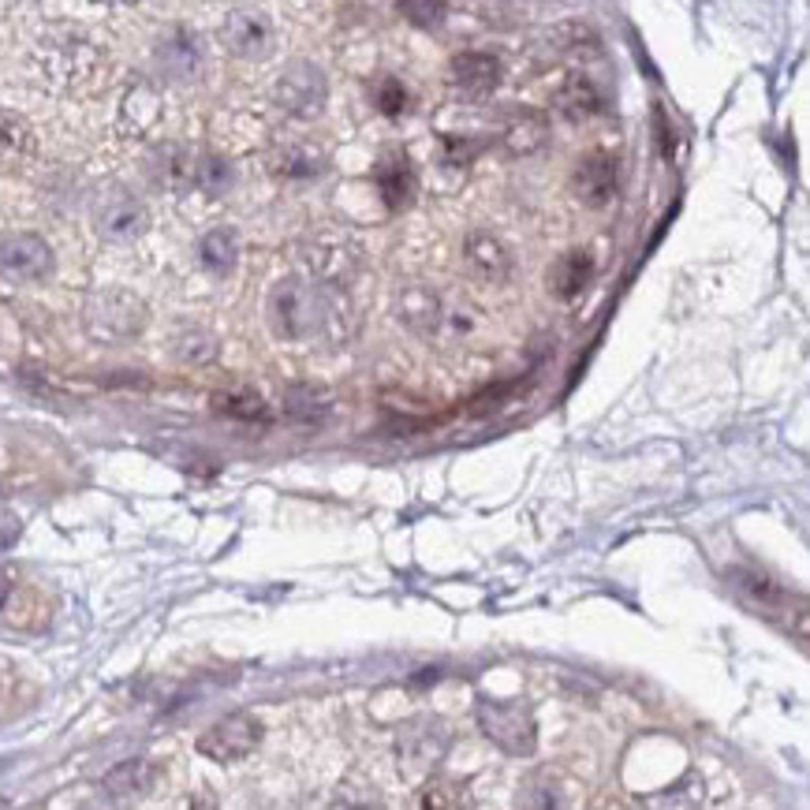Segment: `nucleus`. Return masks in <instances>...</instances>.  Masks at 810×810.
Listing matches in <instances>:
<instances>
[{"instance_id":"f704fd0d","label":"nucleus","mask_w":810,"mask_h":810,"mask_svg":"<svg viewBox=\"0 0 810 810\" xmlns=\"http://www.w3.org/2000/svg\"><path fill=\"white\" fill-rule=\"evenodd\" d=\"M119 4H135V0H119Z\"/></svg>"},{"instance_id":"5701e85b","label":"nucleus","mask_w":810,"mask_h":810,"mask_svg":"<svg viewBox=\"0 0 810 810\" xmlns=\"http://www.w3.org/2000/svg\"><path fill=\"white\" fill-rule=\"evenodd\" d=\"M198 262H202V270L214 273V277H228L239 262V236L232 228H214V232H206L198 239Z\"/></svg>"},{"instance_id":"9b49d317","label":"nucleus","mask_w":810,"mask_h":810,"mask_svg":"<svg viewBox=\"0 0 810 810\" xmlns=\"http://www.w3.org/2000/svg\"><path fill=\"white\" fill-rule=\"evenodd\" d=\"M374 183H377V195H381L385 209L400 214L415 202L419 191V176H415V164L403 150H385L374 164Z\"/></svg>"},{"instance_id":"7ed1b4c3","label":"nucleus","mask_w":810,"mask_h":810,"mask_svg":"<svg viewBox=\"0 0 810 810\" xmlns=\"http://www.w3.org/2000/svg\"><path fill=\"white\" fill-rule=\"evenodd\" d=\"M478 729L486 732V740L497 743L504 754H534L538 743V725L527 706L520 703H493V698H478Z\"/></svg>"},{"instance_id":"c85d7f7f","label":"nucleus","mask_w":810,"mask_h":810,"mask_svg":"<svg viewBox=\"0 0 810 810\" xmlns=\"http://www.w3.org/2000/svg\"><path fill=\"white\" fill-rule=\"evenodd\" d=\"M396 8H400L403 20L411 26H419V31H437L448 15L445 0H396Z\"/></svg>"},{"instance_id":"6e6552de","label":"nucleus","mask_w":810,"mask_h":810,"mask_svg":"<svg viewBox=\"0 0 810 810\" xmlns=\"http://www.w3.org/2000/svg\"><path fill=\"white\" fill-rule=\"evenodd\" d=\"M94 225L98 232L113 243H132L150 228V214H146L142 198H135L132 191H105L94 206Z\"/></svg>"},{"instance_id":"4468645a","label":"nucleus","mask_w":810,"mask_h":810,"mask_svg":"<svg viewBox=\"0 0 810 810\" xmlns=\"http://www.w3.org/2000/svg\"><path fill=\"white\" fill-rule=\"evenodd\" d=\"M464 265L475 281L504 284L512 277V251L493 232H471L464 243Z\"/></svg>"},{"instance_id":"1a4fd4ad","label":"nucleus","mask_w":810,"mask_h":810,"mask_svg":"<svg viewBox=\"0 0 810 810\" xmlns=\"http://www.w3.org/2000/svg\"><path fill=\"white\" fill-rule=\"evenodd\" d=\"M220 42L239 60H265L273 53V23L254 8H236L220 26Z\"/></svg>"},{"instance_id":"dca6fc26","label":"nucleus","mask_w":810,"mask_h":810,"mask_svg":"<svg viewBox=\"0 0 810 810\" xmlns=\"http://www.w3.org/2000/svg\"><path fill=\"white\" fill-rule=\"evenodd\" d=\"M396 318L422 336H434L441 333V321H445V303L422 284H411L396 296Z\"/></svg>"},{"instance_id":"2eb2a0df","label":"nucleus","mask_w":810,"mask_h":810,"mask_svg":"<svg viewBox=\"0 0 810 810\" xmlns=\"http://www.w3.org/2000/svg\"><path fill=\"white\" fill-rule=\"evenodd\" d=\"M448 751V732L441 721H430V717H422V721H411L408 729L400 735V758L408 762L411 769H430L437 766L441 758H445Z\"/></svg>"},{"instance_id":"412c9836","label":"nucleus","mask_w":810,"mask_h":810,"mask_svg":"<svg viewBox=\"0 0 810 810\" xmlns=\"http://www.w3.org/2000/svg\"><path fill=\"white\" fill-rule=\"evenodd\" d=\"M557 109L564 113L568 119H575V124H583V119H594L605 113V94L594 87V79L586 76H568L564 87L557 90Z\"/></svg>"},{"instance_id":"39448f33","label":"nucleus","mask_w":810,"mask_h":810,"mask_svg":"<svg viewBox=\"0 0 810 810\" xmlns=\"http://www.w3.org/2000/svg\"><path fill=\"white\" fill-rule=\"evenodd\" d=\"M258 743H262V721L251 717V714H228V717H220L217 725H209V729L198 735L195 748H198L202 758L228 766V762L247 758Z\"/></svg>"},{"instance_id":"f3484780","label":"nucleus","mask_w":810,"mask_h":810,"mask_svg":"<svg viewBox=\"0 0 810 810\" xmlns=\"http://www.w3.org/2000/svg\"><path fill=\"white\" fill-rule=\"evenodd\" d=\"M501 142H504V150L515 153V158H531V153H538L541 146L549 142V119L541 113H534V109H520V113H512V119L504 124Z\"/></svg>"},{"instance_id":"a211bd4d","label":"nucleus","mask_w":810,"mask_h":810,"mask_svg":"<svg viewBox=\"0 0 810 810\" xmlns=\"http://www.w3.org/2000/svg\"><path fill=\"white\" fill-rule=\"evenodd\" d=\"M191 176H195V153L183 150V146L169 142L158 146L150 153V180L164 191H187Z\"/></svg>"},{"instance_id":"72a5a7b5","label":"nucleus","mask_w":810,"mask_h":810,"mask_svg":"<svg viewBox=\"0 0 810 810\" xmlns=\"http://www.w3.org/2000/svg\"><path fill=\"white\" fill-rule=\"evenodd\" d=\"M8 594H12V575H8V572H0V609H4Z\"/></svg>"},{"instance_id":"393cba45","label":"nucleus","mask_w":810,"mask_h":810,"mask_svg":"<svg viewBox=\"0 0 810 810\" xmlns=\"http://www.w3.org/2000/svg\"><path fill=\"white\" fill-rule=\"evenodd\" d=\"M214 411L217 415H228L236 422H270V408L265 400L251 389H225L214 392Z\"/></svg>"},{"instance_id":"2f4dec72","label":"nucleus","mask_w":810,"mask_h":810,"mask_svg":"<svg viewBox=\"0 0 810 810\" xmlns=\"http://www.w3.org/2000/svg\"><path fill=\"white\" fill-rule=\"evenodd\" d=\"M180 358H187V363H209V358L217 355V340L206 336V333H187L180 336Z\"/></svg>"},{"instance_id":"c756f323","label":"nucleus","mask_w":810,"mask_h":810,"mask_svg":"<svg viewBox=\"0 0 810 810\" xmlns=\"http://www.w3.org/2000/svg\"><path fill=\"white\" fill-rule=\"evenodd\" d=\"M374 105H377V113H385V116H403L411 109V94L400 79L385 76L374 87Z\"/></svg>"},{"instance_id":"6ab92c4d","label":"nucleus","mask_w":810,"mask_h":810,"mask_svg":"<svg viewBox=\"0 0 810 810\" xmlns=\"http://www.w3.org/2000/svg\"><path fill=\"white\" fill-rule=\"evenodd\" d=\"M594 281V258L586 251H568L560 254L549 270V288L557 299H579Z\"/></svg>"},{"instance_id":"f257e3e1","label":"nucleus","mask_w":810,"mask_h":810,"mask_svg":"<svg viewBox=\"0 0 810 810\" xmlns=\"http://www.w3.org/2000/svg\"><path fill=\"white\" fill-rule=\"evenodd\" d=\"M270 321H273V329H277V336L307 340V336H315L326 321H333V307L326 303L318 284L288 277L270 292Z\"/></svg>"},{"instance_id":"ddd939ff","label":"nucleus","mask_w":810,"mask_h":810,"mask_svg":"<svg viewBox=\"0 0 810 810\" xmlns=\"http://www.w3.org/2000/svg\"><path fill=\"white\" fill-rule=\"evenodd\" d=\"M572 195L583 202V206H591V209L609 206V202L616 198V161L609 158V153L594 150V153H586V158L575 164Z\"/></svg>"},{"instance_id":"20e7f679","label":"nucleus","mask_w":810,"mask_h":810,"mask_svg":"<svg viewBox=\"0 0 810 810\" xmlns=\"http://www.w3.org/2000/svg\"><path fill=\"white\" fill-rule=\"evenodd\" d=\"M273 101L296 119H315L321 116L329 101V82L326 71L310 60H292L273 82Z\"/></svg>"},{"instance_id":"423d86ee","label":"nucleus","mask_w":810,"mask_h":810,"mask_svg":"<svg viewBox=\"0 0 810 810\" xmlns=\"http://www.w3.org/2000/svg\"><path fill=\"white\" fill-rule=\"evenodd\" d=\"M307 270L318 284L347 288L363 270V254L347 236H315L307 243Z\"/></svg>"},{"instance_id":"b1692460","label":"nucleus","mask_w":810,"mask_h":810,"mask_svg":"<svg viewBox=\"0 0 810 810\" xmlns=\"http://www.w3.org/2000/svg\"><path fill=\"white\" fill-rule=\"evenodd\" d=\"M232 183H236V169L220 158V153H195L191 187H198L202 195H209V198H220L225 191H232Z\"/></svg>"},{"instance_id":"473e14b6","label":"nucleus","mask_w":810,"mask_h":810,"mask_svg":"<svg viewBox=\"0 0 810 810\" xmlns=\"http://www.w3.org/2000/svg\"><path fill=\"white\" fill-rule=\"evenodd\" d=\"M482 139H459V135H445V158L448 164H467L475 158L478 150H482Z\"/></svg>"},{"instance_id":"0eeeda50","label":"nucleus","mask_w":810,"mask_h":810,"mask_svg":"<svg viewBox=\"0 0 810 810\" xmlns=\"http://www.w3.org/2000/svg\"><path fill=\"white\" fill-rule=\"evenodd\" d=\"M53 247L34 232H12L0 239V273L20 284H38L53 273Z\"/></svg>"},{"instance_id":"4be33fe9","label":"nucleus","mask_w":810,"mask_h":810,"mask_svg":"<svg viewBox=\"0 0 810 810\" xmlns=\"http://www.w3.org/2000/svg\"><path fill=\"white\" fill-rule=\"evenodd\" d=\"M153 777H158V769H153L146 758H127V762H119L116 769L105 773L101 788H105L109 799H135V796H146V791L153 788Z\"/></svg>"},{"instance_id":"bb28decb","label":"nucleus","mask_w":810,"mask_h":810,"mask_svg":"<svg viewBox=\"0 0 810 810\" xmlns=\"http://www.w3.org/2000/svg\"><path fill=\"white\" fill-rule=\"evenodd\" d=\"M34 153V132L23 116L0 113V164H15Z\"/></svg>"},{"instance_id":"a878e982","label":"nucleus","mask_w":810,"mask_h":810,"mask_svg":"<svg viewBox=\"0 0 810 810\" xmlns=\"http://www.w3.org/2000/svg\"><path fill=\"white\" fill-rule=\"evenodd\" d=\"M329 408H333L329 392L315 389V385H292L284 392V415L292 422H321L329 415Z\"/></svg>"},{"instance_id":"9d476101","label":"nucleus","mask_w":810,"mask_h":810,"mask_svg":"<svg viewBox=\"0 0 810 810\" xmlns=\"http://www.w3.org/2000/svg\"><path fill=\"white\" fill-rule=\"evenodd\" d=\"M153 60H158V71L172 82H191L202 76V64H206V49H202V38L195 31H183V26H172L158 38V49H153Z\"/></svg>"},{"instance_id":"aec40b11","label":"nucleus","mask_w":810,"mask_h":810,"mask_svg":"<svg viewBox=\"0 0 810 810\" xmlns=\"http://www.w3.org/2000/svg\"><path fill=\"white\" fill-rule=\"evenodd\" d=\"M270 169L277 172L281 180H292V183H307V180H318L321 172L329 169V158L318 150V146H281L277 153H273Z\"/></svg>"},{"instance_id":"f03ea898","label":"nucleus","mask_w":810,"mask_h":810,"mask_svg":"<svg viewBox=\"0 0 810 810\" xmlns=\"http://www.w3.org/2000/svg\"><path fill=\"white\" fill-rule=\"evenodd\" d=\"M87 333L101 344H124V340L139 336L146 326V307L132 292H101L87 303Z\"/></svg>"},{"instance_id":"f8f14e48","label":"nucleus","mask_w":810,"mask_h":810,"mask_svg":"<svg viewBox=\"0 0 810 810\" xmlns=\"http://www.w3.org/2000/svg\"><path fill=\"white\" fill-rule=\"evenodd\" d=\"M501 71L504 68L493 53H478V49L456 53L453 64H448V79H453V87L471 101L490 98L493 90L501 87Z\"/></svg>"},{"instance_id":"7c9ffc66","label":"nucleus","mask_w":810,"mask_h":810,"mask_svg":"<svg viewBox=\"0 0 810 810\" xmlns=\"http://www.w3.org/2000/svg\"><path fill=\"white\" fill-rule=\"evenodd\" d=\"M419 803L422 807H464L467 803V788L459 785V780H453V777H434L426 785V791H422Z\"/></svg>"},{"instance_id":"cd10ccee","label":"nucleus","mask_w":810,"mask_h":810,"mask_svg":"<svg viewBox=\"0 0 810 810\" xmlns=\"http://www.w3.org/2000/svg\"><path fill=\"white\" fill-rule=\"evenodd\" d=\"M732 586L740 591L743 597H751L754 605H762V609H773V605L785 602V591H780L777 583H773L769 575L762 572H751V568H735V572H729Z\"/></svg>"}]
</instances>
